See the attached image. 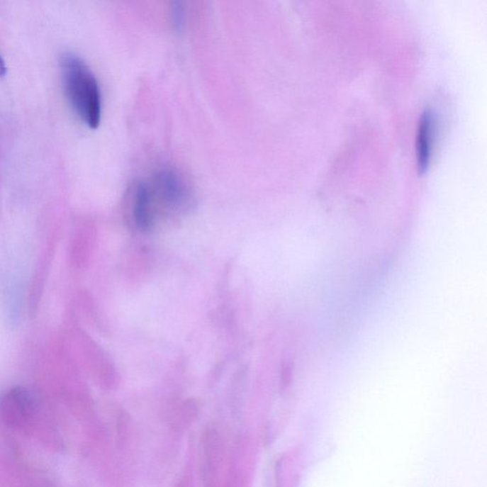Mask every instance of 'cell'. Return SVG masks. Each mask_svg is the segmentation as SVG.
<instances>
[{
	"label": "cell",
	"mask_w": 487,
	"mask_h": 487,
	"mask_svg": "<svg viewBox=\"0 0 487 487\" xmlns=\"http://www.w3.org/2000/svg\"><path fill=\"white\" fill-rule=\"evenodd\" d=\"M191 188L175 169L160 168L133 185L129 197L133 226L147 232L159 217L183 210L190 203Z\"/></svg>",
	"instance_id": "cell-1"
},
{
	"label": "cell",
	"mask_w": 487,
	"mask_h": 487,
	"mask_svg": "<svg viewBox=\"0 0 487 487\" xmlns=\"http://www.w3.org/2000/svg\"><path fill=\"white\" fill-rule=\"evenodd\" d=\"M64 91L77 115L89 127L97 128L101 121V91L88 64L72 52L60 58Z\"/></svg>",
	"instance_id": "cell-2"
},
{
	"label": "cell",
	"mask_w": 487,
	"mask_h": 487,
	"mask_svg": "<svg viewBox=\"0 0 487 487\" xmlns=\"http://www.w3.org/2000/svg\"><path fill=\"white\" fill-rule=\"evenodd\" d=\"M43 419L27 389L18 386L0 395V434L15 447L38 434L46 436L49 425Z\"/></svg>",
	"instance_id": "cell-3"
},
{
	"label": "cell",
	"mask_w": 487,
	"mask_h": 487,
	"mask_svg": "<svg viewBox=\"0 0 487 487\" xmlns=\"http://www.w3.org/2000/svg\"><path fill=\"white\" fill-rule=\"evenodd\" d=\"M202 487H215L220 455V438L215 428L208 427L199 444Z\"/></svg>",
	"instance_id": "cell-4"
},
{
	"label": "cell",
	"mask_w": 487,
	"mask_h": 487,
	"mask_svg": "<svg viewBox=\"0 0 487 487\" xmlns=\"http://www.w3.org/2000/svg\"><path fill=\"white\" fill-rule=\"evenodd\" d=\"M5 478L4 487H57L45 471L29 464L16 463Z\"/></svg>",
	"instance_id": "cell-5"
},
{
	"label": "cell",
	"mask_w": 487,
	"mask_h": 487,
	"mask_svg": "<svg viewBox=\"0 0 487 487\" xmlns=\"http://www.w3.org/2000/svg\"><path fill=\"white\" fill-rule=\"evenodd\" d=\"M433 121L430 111H425L420 119L417 133V158L419 169L424 172L430 160L431 144H432Z\"/></svg>",
	"instance_id": "cell-6"
},
{
	"label": "cell",
	"mask_w": 487,
	"mask_h": 487,
	"mask_svg": "<svg viewBox=\"0 0 487 487\" xmlns=\"http://www.w3.org/2000/svg\"><path fill=\"white\" fill-rule=\"evenodd\" d=\"M199 409V403L196 399H189L184 402L172 422V427L174 432H183L190 427L198 416Z\"/></svg>",
	"instance_id": "cell-7"
},
{
	"label": "cell",
	"mask_w": 487,
	"mask_h": 487,
	"mask_svg": "<svg viewBox=\"0 0 487 487\" xmlns=\"http://www.w3.org/2000/svg\"><path fill=\"white\" fill-rule=\"evenodd\" d=\"M128 427H129V417L126 412L121 410L116 418V434H118V442L121 445L124 444Z\"/></svg>",
	"instance_id": "cell-8"
},
{
	"label": "cell",
	"mask_w": 487,
	"mask_h": 487,
	"mask_svg": "<svg viewBox=\"0 0 487 487\" xmlns=\"http://www.w3.org/2000/svg\"><path fill=\"white\" fill-rule=\"evenodd\" d=\"M191 480V478L189 475H185L179 481H178L175 487H186L188 486L189 481Z\"/></svg>",
	"instance_id": "cell-9"
},
{
	"label": "cell",
	"mask_w": 487,
	"mask_h": 487,
	"mask_svg": "<svg viewBox=\"0 0 487 487\" xmlns=\"http://www.w3.org/2000/svg\"><path fill=\"white\" fill-rule=\"evenodd\" d=\"M7 68L6 64L4 62V58L0 55V77L4 76L6 74Z\"/></svg>",
	"instance_id": "cell-10"
},
{
	"label": "cell",
	"mask_w": 487,
	"mask_h": 487,
	"mask_svg": "<svg viewBox=\"0 0 487 487\" xmlns=\"http://www.w3.org/2000/svg\"><path fill=\"white\" fill-rule=\"evenodd\" d=\"M186 487H193V486H191V480L189 481L188 486Z\"/></svg>",
	"instance_id": "cell-11"
}]
</instances>
